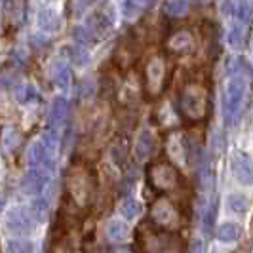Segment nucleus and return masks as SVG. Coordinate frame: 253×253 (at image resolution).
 <instances>
[{
	"instance_id": "obj_1",
	"label": "nucleus",
	"mask_w": 253,
	"mask_h": 253,
	"mask_svg": "<svg viewBox=\"0 0 253 253\" xmlns=\"http://www.w3.org/2000/svg\"><path fill=\"white\" fill-rule=\"evenodd\" d=\"M210 113V91L198 82L185 84L179 93V114L189 122H202Z\"/></svg>"
},
{
	"instance_id": "obj_2",
	"label": "nucleus",
	"mask_w": 253,
	"mask_h": 253,
	"mask_svg": "<svg viewBox=\"0 0 253 253\" xmlns=\"http://www.w3.org/2000/svg\"><path fill=\"white\" fill-rule=\"evenodd\" d=\"M179 169L173 162L166 160H158V162H151L147 166V181L149 187L160 194L166 192H173L179 187Z\"/></svg>"
},
{
	"instance_id": "obj_3",
	"label": "nucleus",
	"mask_w": 253,
	"mask_h": 253,
	"mask_svg": "<svg viewBox=\"0 0 253 253\" xmlns=\"http://www.w3.org/2000/svg\"><path fill=\"white\" fill-rule=\"evenodd\" d=\"M151 223L166 232H177L181 228V213L168 196L160 194L151 204Z\"/></svg>"
},
{
	"instance_id": "obj_4",
	"label": "nucleus",
	"mask_w": 253,
	"mask_h": 253,
	"mask_svg": "<svg viewBox=\"0 0 253 253\" xmlns=\"http://www.w3.org/2000/svg\"><path fill=\"white\" fill-rule=\"evenodd\" d=\"M248 82L242 75L230 76L225 84V95H223V109H225V120L227 124H232L236 116L240 114L244 97H246Z\"/></svg>"
},
{
	"instance_id": "obj_5",
	"label": "nucleus",
	"mask_w": 253,
	"mask_h": 253,
	"mask_svg": "<svg viewBox=\"0 0 253 253\" xmlns=\"http://www.w3.org/2000/svg\"><path fill=\"white\" fill-rule=\"evenodd\" d=\"M67 189L78 206H88L91 198V179L84 166H73L67 177Z\"/></svg>"
},
{
	"instance_id": "obj_6",
	"label": "nucleus",
	"mask_w": 253,
	"mask_h": 253,
	"mask_svg": "<svg viewBox=\"0 0 253 253\" xmlns=\"http://www.w3.org/2000/svg\"><path fill=\"white\" fill-rule=\"evenodd\" d=\"M55 149H57V137H55V133L53 131L42 133L29 147L31 166H44V168L53 169V154H55Z\"/></svg>"
},
{
	"instance_id": "obj_7",
	"label": "nucleus",
	"mask_w": 253,
	"mask_h": 253,
	"mask_svg": "<svg viewBox=\"0 0 253 253\" xmlns=\"http://www.w3.org/2000/svg\"><path fill=\"white\" fill-rule=\"evenodd\" d=\"M166 82V61L164 57L156 55L145 67V88L151 97H158L164 91Z\"/></svg>"
},
{
	"instance_id": "obj_8",
	"label": "nucleus",
	"mask_w": 253,
	"mask_h": 253,
	"mask_svg": "<svg viewBox=\"0 0 253 253\" xmlns=\"http://www.w3.org/2000/svg\"><path fill=\"white\" fill-rule=\"evenodd\" d=\"M164 152H166V158L169 162L177 166H185L189 162V143L187 139L183 137V133L173 129L166 135L164 141Z\"/></svg>"
},
{
	"instance_id": "obj_9",
	"label": "nucleus",
	"mask_w": 253,
	"mask_h": 253,
	"mask_svg": "<svg viewBox=\"0 0 253 253\" xmlns=\"http://www.w3.org/2000/svg\"><path fill=\"white\" fill-rule=\"evenodd\" d=\"M230 169L242 187H253V160L244 151H234L230 156Z\"/></svg>"
},
{
	"instance_id": "obj_10",
	"label": "nucleus",
	"mask_w": 253,
	"mask_h": 253,
	"mask_svg": "<svg viewBox=\"0 0 253 253\" xmlns=\"http://www.w3.org/2000/svg\"><path fill=\"white\" fill-rule=\"evenodd\" d=\"M51 171L53 169L44 168V166H33L25 173V177H23V190H25L27 194H38V192H42L44 187L50 183Z\"/></svg>"
},
{
	"instance_id": "obj_11",
	"label": "nucleus",
	"mask_w": 253,
	"mask_h": 253,
	"mask_svg": "<svg viewBox=\"0 0 253 253\" xmlns=\"http://www.w3.org/2000/svg\"><path fill=\"white\" fill-rule=\"evenodd\" d=\"M156 147V137L152 133V129H149L147 126H143L137 131V137L133 143V154H135V160L139 164H147L151 160L152 152Z\"/></svg>"
},
{
	"instance_id": "obj_12",
	"label": "nucleus",
	"mask_w": 253,
	"mask_h": 253,
	"mask_svg": "<svg viewBox=\"0 0 253 253\" xmlns=\"http://www.w3.org/2000/svg\"><path fill=\"white\" fill-rule=\"evenodd\" d=\"M6 227L12 234H21L25 236L31 232V219H29V211H27L23 206H17L12 208L8 213H6Z\"/></svg>"
},
{
	"instance_id": "obj_13",
	"label": "nucleus",
	"mask_w": 253,
	"mask_h": 253,
	"mask_svg": "<svg viewBox=\"0 0 253 253\" xmlns=\"http://www.w3.org/2000/svg\"><path fill=\"white\" fill-rule=\"evenodd\" d=\"M194 44V38L189 31L181 29L175 31L173 35H169V38L166 40V51L173 53V55H181V53H187Z\"/></svg>"
},
{
	"instance_id": "obj_14",
	"label": "nucleus",
	"mask_w": 253,
	"mask_h": 253,
	"mask_svg": "<svg viewBox=\"0 0 253 253\" xmlns=\"http://www.w3.org/2000/svg\"><path fill=\"white\" fill-rule=\"evenodd\" d=\"M37 25L44 33H57L63 21H61V15L53 8H40L37 13Z\"/></svg>"
},
{
	"instance_id": "obj_15",
	"label": "nucleus",
	"mask_w": 253,
	"mask_h": 253,
	"mask_svg": "<svg viewBox=\"0 0 253 253\" xmlns=\"http://www.w3.org/2000/svg\"><path fill=\"white\" fill-rule=\"evenodd\" d=\"M118 211L122 213L124 219L133 221V219H137V217L141 215L143 206H141V202L135 198V196H124V198L118 202Z\"/></svg>"
},
{
	"instance_id": "obj_16",
	"label": "nucleus",
	"mask_w": 253,
	"mask_h": 253,
	"mask_svg": "<svg viewBox=\"0 0 253 253\" xmlns=\"http://www.w3.org/2000/svg\"><path fill=\"white\" fill-rule=\"evenodd\" d=\"M67 113H69V103H67V99L65 97H57L50 107V126L53 129H57L65 122Z\"/></svg>"
},
{
	"instance_id": "obj_17",
	"label": "nucleus",
	"mask_w": 253,
	"mask_h": 253,
	"mask_svg": "<svg viewBox=\"0 0 253 253\" xmlns=\"http://www.w3.org/2000/svg\"><path fill=\"white\" fill-rule=\"evenodd\" d=\"M240 234H242L240 225H236L232 221H227V223H223L221 227L217 228V238L223 242V244H234V242H238Z\"/></svg>"
},
{
	"instance_id": "obj_18",
	"label": "nucleus",
	"mask_w": 253,
	"mask_h": 253,
	"mask_svg": "<svg viewBox=\"0 0 253 253\" xmlns=\"http://www.w3.org/2000/svg\"><path fill=\"white\" fill-rule=\"evenodd\" d=\"M234 17H236V23L250 25L253 19V0H236Z\"/></svg>"
},
{
	"instance_id": "obj_19",
	"label": "nucleus",
	"mask_w": 253,
	"mask_h": 253,
	"mask_svg": "<svg viewBox=\"0 0 253 253\" xmlns=\"http://www.w3.org/2000/svg\"><path fill=\"white\" fill-rule=\"evenodd\" d=\"M93 33V37L99 40V37H103L107 31H109V27H111V21L107 19V15L101 12L93 13L91 17L88 19V25H86Z\"/></svg>"
},
{
	"instance_id": "obj_20",
	"label": "nucleus",
	"mask_w": 253,
	"mask_h": 253,
	"mask_svg": "<svg viewBox=\"0 0 253 253\" xmlns=\"http://www.w3.org/2000/svg\"><path fill=\"white\" fill-rule=\"evenodd\" d=\"M246 29L248 25H242V23H236V25L230 27L227 35V44L232 48V50H242L244 44H246Z\"/></svg>"
},
{
	"instance_id": "obj_21",
	"label": "nucleus",
	"mask_w": 253,
	"mask_h": 253,
	"mask_svg": "<svg viewBox=\"0 0 253 253\" xmlns=\"http://www.w3.org/2000/svg\"><path fill=\"white\" fill-rule=\"evenodd\" d=\"M189 10V0H166L164 4V13L169 17H185Z\"/></svg>"
},
{
	"instance_id": "obj_22",
	"label": "nucleus",
	"mask_w": 253,
	"mask_h": 253,
	"mask_svg": "<svg viewBox=\"0 0 253 253\" xmlns=\"http://www.w3.org/2000/svg\"><path fill=\"white\" fill-rule=\"evenodd\" d=\"M107 236L114 242H124L129 236V227L124 221H111L107 225Z\"/></svg>"
},
{
	"instance_id": "obj_23",
	"label": "nucleus",
	"mask_w": 253,
	"mask_h": 253,
	"mask_svg": "<svg viewBox=\"0 0 253 253\" xmlns=\"http://www.w3.org/2000/svg\"><path fill=\"white\" fill-rule=\"evenodd\" d=\"M227 204H228V210H230L232 213L244 215V213L248 211V208H250V198L240 194V192H236V194H230V196H228Z\"/></svg>"
},
{
	"instance_id": "obj_24",
	"label": "nucleus",
	"mask_w": 253,
	"mask_h": 253,
	"mask_svg": "<svg viewBox=\"0 0 253 253\" xmlns=\"http://www.w3.org/2000/svg\"><path fill=\"white\" fill-rule=\"evenodd\" d=\"M31 215L37 223H46L50 217V204L44 198H37L31 206Z\"/></svg>"
},
{
	"instance_id": "obj_25",
	"label": "nucleus",
	"mask_w": 253,
	"mask_h": 253,
	"mask_svg": "<svg viewBox=\"0 0 253 253\" xmlns=\"http://www.w3.org/2000/svg\"><path fill=\"white\" fill-rule=\"evenodd\" d=\"M53 82H55L57 88L69 89V86H71V71H69V67L65 63H59L55 67V71H53Z\"/></svg>"
},
{
	"instance_id": "obj_26",
	"label": "nucleus",
	"mask_w": 253,
	"mask_h": 253,
	"mask_svg": "<svg viewBox=\"0 0 253 253\" xmlns=\"http://www.w3.org/2000/svg\"><path fill=\"white\" fill-rule=\"evenodd\" d=\"M6 252L8 253H33L35 252V246L33 242L27 240V238H13L6 244Z\"/></svg>"
},
{
	"instance_id": "obj_27",
	"label": "nucleus",
	"mask_w": 253,
	"mask_h": 253,
	"mask_svg": "<svg viewBox=\"0 0 253 253\" xmlns=\"http://www.w3.org/2000/svg\"><path fill=\"white\" fill-rule=\"evenodd\" d=\"M111 156H113L114 164L124 166L127 160V145L124 139H116L111 147Z\"/></svg>"
},
{
	"instance_id": "obj_28",
	"label": "nucleus",
	"mask_w": 253,
	"mask_h": 253,
	"mask_svg": "<svg viewBox=\"0 0 253 253\" xmlns=\"http://www.w3.org/2000/svg\"><path fill=\"white\" fill-rule=\"evenodd\" d=\"M143 4L139 2H135V0H124L122 2V15L126 17V19H135V17H139L141 13H143Z\"/></svg>"
},
{
	"instance_id": "obj_29",
	"label": "nucleus",
	"mask_w": 253,
	"mask_h": 253,
	"mask_svg": "<svg viewBox=\"0 0 253 253\" xmlns=\"http://www.w3.org/2000/svg\"><path fill=\"white\" fill-rule=\"evenodd\" d=\"M95 91H97L95 80L93 78H84V82L80 86V99L82 101H91L95 97Z\"/></svg>"
},
{
	"instance_id": "obj_30",
	"label": "nucleus",
	"mask_w": 253,
	"mask_h": 253,
	"mask_svg": "<svg viewBox=\"0 0 253 253\" xmlns=\"http://www.w3.org/2000/svg\"><path fill=\"white\" fill-rule=\"evenodd\" d=\"M215 213H217V202H213L208 206V213L204 217V228H206V232H211V228H213V223H215Z\"/></svg>"
},
{
	"instance_id": "obj_31",
	"label": "nucleus",
	"mask_w": 253,
	"mask_h": 253,
	"mask_svg": "<svg viewBox=\"0 0 253 253\" xmlns=\"http://www.w3.org/2000/svg\"><path fill=\"white\" fill-rule=\"evenodd\" d=\"M73 61H75V65H86L89 61L88 50H86L84 46H78V48H75V50H73Z\"/></svg>"
},
{
	"instance_id": "obj_32",
	"label": "nucleus",
	"mask_w": 253,
	"mask_h": 253,
	"mask_svg": "<svg viewBox=\"0 0 253 253\" xmlns=\"http://www.w3.org/2000/svg\"><path fill=\"white\" fill-rule=\"evenodd\" d=\"M19 99H21V103H35L38 99L37 88H35V86H31V84H29V86H25V88H23V93H21V97H19Z\"/></svg>"
},
{
	"instance_id": "obj_33",
	"label": "nucleus",
	"mask_w": 253,
	"mask_h": 253,
	"mask_svg": "<svg viewBox=\"0 0 253 253\" xmlns=\"http://www.w3.org/2000/svg\"><path fill=\"white\" fill-rule=\"evenodd\" d=\"M93 2H95V0H75V13H76V15L84 13L89 6L93 4Z\"/></svg>"
},
{
	"instance_id": "obj_34",
	"label": "nucleus",
	"mask_w": 253,
	"mask_h": 253,
	"mask_svg": "<svg viewBox=\"0 0 253 253\" xmlns=\"http://www.w3.org/2000/svg\"><path fill=\"white\" fill-rule=\"evenodd\" d=\"M189 253H206V250H204V242L202 240H194V242H192V244H190Z\"/></svg>"
},
{
	"instance_id": "obj_35",
	"label": "nucleus",
	"mask_w": 253,
	"mask_h": 253,
	"mask_svg": "<svg viewBox=\"0 0 253 253\" xmlns=\"http://www.w3.org/2000/svg\"><path fill=\"white\" fill-rule=\"evenodd\" d=\"M162 253H179V250H175V248H168V250H164Z\"/></svg>"
},
{
	"instance_id": "obj_36",
	"label": "nucleus",
	"mask_w": 253,
	"mask_h": 253,
	"mask_svg": "<svg viewBox=\"0 0 253 253\" xmlns=\"http://www.w3.org/2000/svg\"><path fill=\"white\" fill-rule=\"evenodd\" d=\"M135 2H139V4H143V6H147V4L151 2V0H135Z\"/></svg>"
},
{
	"instance_id": "obj_37",
	"label": "nucleus",
	"mask_w": 253,
	"mask_h": 253,
	"mask_svg": "<svg viewBox=\"0 0 253 253\" xmlns=\"http://www.w3.org/2000/svg\"><path fill=\"white\" fill-rule=\"evenodd\" d=\"M118 253H131L129 250H122V252H118Z\"/></svg>"
}]
</instances>
